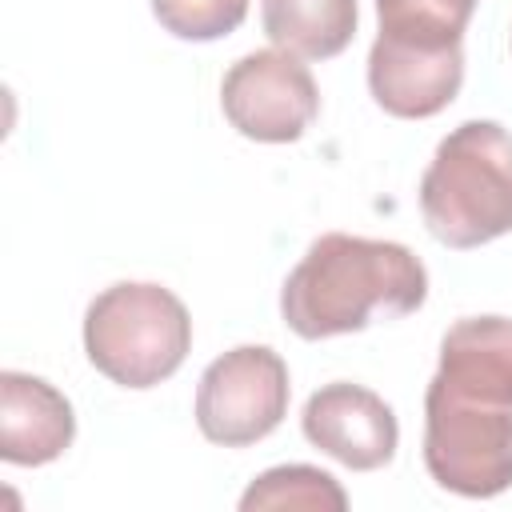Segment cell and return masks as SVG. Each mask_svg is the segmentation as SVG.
<instances>
[{
  "label": "cell",
  "instance_id": "obj_1",
  "mask_svg": "<svg viewBox=\"0 0 512 512\" xmlns=\"http://www.w3.org/2000/svg\"><path fill=\"white\" fill-rule=\"evenodd\" d=\"M428 272L396 240L324 232L308 244L280 288V316L300 340H328L368 328L376 316L396 320L424 304Z\"/></svg>",
  "mask_w": 512,
  "mask_h": 512
},
{
  "label": "cell",
  "instance_id": "obj_2",
  "mask_svg": "<svg viewBox=\"0 0 512 512\" xmlns=\"http://www.w3.org/2000/svg\"><path fill=\"white\" fill-rule=\"evenodd\" d=\"M420 216L448 248H480L512 232V136L496 120L456 124L420 176Z\"/></svg>",
  "mask_w": 512,
  "mask_h": 512
},
{
  "label": "cell",
  "instance_id": "obj_3",
  "mask_svg": "<svg viewBox=\"0 0 512 512\" xmlns=\"http://www.w3.org/2000/svg\"><path fill=\"white\" fill-rule=\"evenodd\" d=\"M192 348L184 300L148 280L104 288L84 312V352L96 372L120 388H156Z\"/></svg>",
  "mask_w": 512,
  "mask_h": 512
},
{
  "label": "cell",
  "instance_id": "obj_4",
  "mask_svg": "<svg viewBox=\"0 0 512 512\" xmlns=\"http://www.w3.org/2000/svg\"><path fill=\"white\" fill-rule=\"evenodd\" d=\"M424 468L468 500H488L512 488V404L428 380L424 392Z\"/></svg>",
  "mask_w": 512,
  "mask_h": 512
},
{
  "label": "cell",
  "instance_id": "obj_5",
  "mask_svg": "<svg viewBox=\"0 0 512 512\" xmlns=\"http://www.w3.org/2000/svg\"><path fill=\"white\" fill-rule=\"evenodd\" d=\"M288 364L264 344H240L216 356L196 384V424L204 440L244 448L280 428L288 416Z\"/></svg>",
  "mask_w": 512,
  "mask_h": 512
},
{
  "label": "cell",
  "instance_id": "obj_6",
  "mask_svg": "<svg viewBox=\"0 0 512 512\" xmlns=\"http://www.w3.org/2000/svg\"><path fill=\"white\" fill-rule=\"evenodd\" d=\"M220 108L240 136L260 144H292L320 116V92L300 56L260 48L224 72Z\"/></svg>",
  "mask_w": 512,
  "mask_h": 512
},
{
  "label": "cell",
  "instance_id": "obj_7",
  "mask_svg": "<svg viewBox=\"0 0 512 512\" xmlns=\"http://www.w3.org/2000/svg\"><path fill=\"white\" fill-rule=\"evenodd\" d=\"M300 428L312 448L328 452L352 472L384 468L400 440L396 412L384 404V396L348 380L316 388L300 412Z\"/></svg>",
  "mask_w": 512,
  "mask_h": 512
},
{
  "label": "cell",
  "instance_id": "obj_8",
  "mask_svg": "<svg viewBox=\"0 0 512 512\" xmlns=\"http://www.w3.org/2000/svg\"><path fill=\"white\" fill-rule=\"evenodd\" d=\"M464 84V44L456 48H412L384 36L368 52V92L400 120H428L444 112Z\"/></svg>",
  "mask_w": 512,
  "mask_h": 512
},
{
  "label": "cell",
  "instance_id": "obj_9",
  "mask_svg": "<svg viewBox=\"0 0 512 512\" xmlns=\"http://www.w3.org/2000/svg\"><path fill=\"white\" fill-rule=\"evenodd\" d=\"M76 436L72 404L60 388L28 372H0V456L20 468L64 456Z\"/></svg>",
  "mask_w": 512,
  "mask_h": 512
},
{
  "label": "cell",
  "instance_id": "obj_10",
  "mask_svg": "<svg viewBox=\"0 0 512 512\" xmlns=\"http://www.w3.org/2000/svg\"><path fill=\"white\" fill-rule=\"evenodd\" d=\"M436 376L444 384L512 404V320L508 316L456 320L440 340Z\"/></svg>",
  "mask_w": 512,
  "mask_h": 512
},
{
  "label": "cell",
  "instance_id": "obj_11",
  "mask_svg": "<svg viewBox=\"0 0 512 512\" xmlns=\"http://www.w3.org/2000/svg\"><path fill=\"white\" fill-rule=\"evenodd\" d=\"M356 0H260L264 36L300 56V60H332L356 36Z\"/></svg>",
  "mask_w": 512,
  "mask_h": 512
},
{
  "label": "cell",
  "instance_id": "obj_12",
  "mask_svg": "<svg viewBox=\"0 0 512 512\" xmlns=\"http://www.w3.org/2000/svg\"><path fill=\"white\" fill-rule=\"evenodd\" d=\"M476 0H376L380 36L412 48H456Z\"/></svg>",
  "mask_w": 512,
  "mask_h": 512
},
{
  "label": "cell",
  "instance_id": "obj_13",
  "mask_svg": "<svg viewBox=\"0 0 512 512\" xmlns=\"http://www.w3.org/2000/svg\"><path fill=\"white\" fill-rule=\"evenodd\" d=\"M240 508L244 512H252V508H320V512L332 508V512H344L348 508V496L336 484V476H328L324 468H312V464H280V468L260 472L244 488Z\"/></svg>",
  "mask_w": 512,
  "mask_h": 512
},
{
  "label": "cell",
  "instance_id": "obj_14",
  "mask_svg": "<svg viewBox=\"0 0 512 512\" xmlns=\"http://www.w3.org/2000/svg\"><path fill=\"white\" fill-rule=\"evenodd\" d=\"M152 16L176 40H220L248 16V0H152Z\"/></svg>",
  "mask_w": 512,
  "mask_h": 512
}]
</instances>
